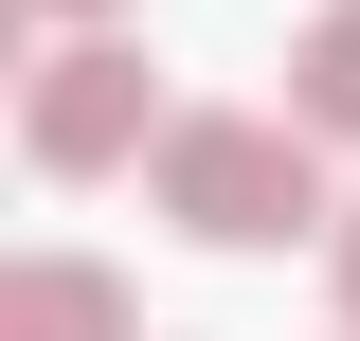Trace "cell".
I'll return each instance as SVG.
<instances>
[{
	"label": "cell",
	"mask_w": 360,
	"mask_h": 341,
	"mask_svg": "<svg viewBox=\"0 0 360 341\" xmlns=\"http://www.w3.org/2000/svg\"><path fill=\"white\" fill-rule=\"evenodd\" d=\"M144 198H162L198 252H288V234H342L324 144L288 126V108H180V126H162V162H144Z\"/></svg>",
	"instance_id": "1"
},
{
	"label": "cell",
	"mask_w": 360,
	"mask_h": 341,
	"mask_svg": "<svg viewBox=\"0 0 360 341\" xmlns=\"http://www.w3.org/2000/svg\"><path fill=\"white\" fill-rule=\"evenodd\" d=\"M162 90H144V54L127 36H72V54H37V90H18V144H37V180H108V162H162Z\"/></svg>",
	"instance_id": "2"
},
{
	"label": "cell",
	"mask_w": 360,
	"mask_h": 341,
	"mask_svg": "<svg viewBox=\"0 0 360 341\" xmlns=\"http://www.w3.org/2000/svg\"><path fill=\"white\" fill-rule=\"evenodd\" d=\"M0 341H144L127 269H90V252H18L0 269Z\"/></svg>",
	"instance_id": "3"
},
{
	"label": "cell",
	"mask_w": 360,
	"mask_h": 341,
	"mask_svg": "<svg viewBox=\"0 0 360 341\" xmlns=\"http://www.w3.org/2000/svg\"><path fill=\"white\" fill-rule=\"evenodd\" d=\"M288 126H307V144H360V0L307 18V54H288Z\"/></svg>",
	"instance_id": "4"
},
{
	"label": "cell",
	"mask_w": 360,
	"mask_h": 341,
	"mask_svg": "<svg viewBox=\"0 0 360 341\" xmlns=\"http://www.w3.org/2000/svg\"><path fill=\"white\" fill-rule=\"evenodd\" d=\"M37 18H108V0H0V36H37Z\"/></svg>",
	"instance_id": "5"
},
{
	"label": "cell",
	"mask_w": 360,
	"mask_h": 341,
	"mask_svg": "<svg viewBox=\"0 0 360 341\" xmlns=\"http://www.w3.org/2000/svg\"><path fill=\"white\" fill-rule=\"evenodd\" d=\"M342 323H360V198H342Z\"/></svg>",
	"instance_id": "6"
}]
</instances>
